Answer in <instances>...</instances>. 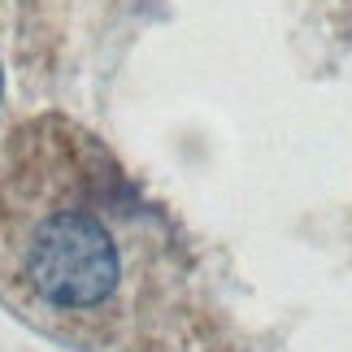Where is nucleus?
Masks as SVG:
<instances>
[{"label":"nucleus","mask_w":352,"mask_h":352,"mask_svg":"<svg viewBox=\"0 0 352 352\" xmlns=\"http://www.w3.org/2000/svg\"><path fill=\"white\" fill-rule=\"evenodd\" d=\"M26 278L57 309H96L113 296L122 278L113 235L83 209L52 213L31 231Z\"/></svg>","instance_id":"nucleus-1"}]
</instances>
